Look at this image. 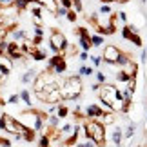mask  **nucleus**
<instances>
[{
    "label": "nucleus",
    "instance_id": "b1692460",
    "mask_svg": "<svg viewBox=\"0 0 147 147\" xmlns=\"http://www.w3.org/2000/svg\"><path fill=\"white\" fill-rule=\"evenodd\" d=\"M51 145V138L49 134H42L40 140H38V147H49Z\"/></svg>",
    "mask_w": 147,
    "mask_h": 147
},
{
    "label": "nucleus",
    "instance_id": "f704fd0d",
    "mask_svg": "<svg viewBox=\"0 0 147 147\" xmlns=\"http://www.w3.org/2000/svg\"><path fill=\"white\" fill-rule=\"evenodd\" d=\"M18 100H20V94H11V96H9V100H7V104L15 105V104H18Z\"/></svg>",
    "mask_w": 147,
    "mask_h": 147
},
{
    "label": "nucleus",
    "instance_id": "de8ad7c7",
    "mask_svg": "<svg viewBox=\"0 0 147 147\" xmlns=\"http://www.w3.org/2000/svg\"><path fill=\"white\" fill-rule=\"evenodd\" d=\"M55 2H58V0H55Z\"/></svg>",
    "mask_w": 147,
    "mask_h": 147
},
{
    "label": "nucleus",
    "instance_id": "c03bdc74",
    "mask_svg": "<svg viewBox=\"0 0 147 147\" xmlns=\"http://www.w3.org/2000/svg\"><path fill=\"white\" fill-rule=\"evenodd\" d=\"M140 60H142V64L147 62V49H142V55H140Z\"/></svg>",
    "mask_w": 147,
    "mask_h": 147
},
{
    "label": "nucleus",
    "instance_id": "aec40b11",
    "mask_svg": "<svg viewBox=\"0 0 147 147\" xmlns=\"http://www.w3.org/2000/svg\"><path fill=\"white\" fill-rule=\"evenodd\" d=\"M93 67H89V65H82L80 69H78V76H91L93 75Z\"/></svg>",
    "mask_w": 147,
    "mask_h": 147
},
{
    "label": "nucleus",
    "instance_id": "e433bc0d",
    "mask_svg": "<svg viewBox=\"0 0 147 147\" xmlns=\"http://www.w3.org/2000/svg\"><path fill=\"white\" fill-rule=\"evenodd\" d=\"M5 116H7V113H4L0 116V131H5Z\"/></svg>",
    "mask_w": 147,
    "mask_h": 147
},
{
    "label": "nucleus",
    "instance_id": "20e7f679",
    "mask_svg": "<svg viewBox=\"0 0 147 147\" xmlns=\"http://www.w3.org/2000/svg\"><path fill=\"white\" fill-rule=\"evenodd\" d=\"M120 53H122V51L118 49L116 46H107V47L104 49V56H102V58H104L105 64L115 65V64H116V58L120 56Z\"/></svg>",
    "mask_w": 147,
    "mask_h": 147
},
{
    "label": "nucleus",
    "instance_id": "7ed1b4c3",
    "mask_svg": "<svg viewBox=\"0 0 147 147\" xmlns=\"http://www.w3.org/2000/svg\"><path fill=\"white\" fill-rule=\"evenodd\" d=\"M49 42L51 44H55L56 47H58L60 53H64V51L67 49V38L64 36V33L58 31V29H55L53 33H51V38H49Z\"/></svg>",
    "mask_w": 147,
    "mask_h": 147
},
{
    "label": "nucleus",
    "instance_id": "f03ea898",
    "mask_svg": "<svg viewBox=\"0 0 147 147\" xmlns=\"http://www.w3.org/2000/svg\"><path fill=\"white\" fill-rule=\"evenodd\" d=\"M84 131H86V136L89 140L96 144H104L105 142V125L100 120H89L84 125Z\"/></svg>",
    "mask_w": 147,
    "mask_h": 147
},
{
    "label": "nucleus",
    "instance_id": "0eeeda50",
    "mask_svg": "<svg viewBox=\"0 0 147 147\" xmlns=\"http://www.w3.org/2000/svg\"><path fill=\"white\" fill-rule=\"evenodd\" d=\"M78 46L82 51H89L91 46V35H78Z\"/></svg>",
    "mask_w": 147,
    "mask_h": 147
},
{
    "label": "nucleus",
    "instance_id": "a19ab883",
    "mask_svg": "<svg viewBox=\"0 0 147 147\" xmlns=\"http://www.w3.org/2000/svg\"><path fill=\"white\" fill-rule=\"evenodd\" d=\"M91 60H93V64L96 65V67L102 64V62H104V58H102V56H91Z\"/></svg>",
    "mask_w": 147,
    "mask_h": 147
},
{
    "label": "nucleus",
    "instance_id": "39448f33",
    "mask_svg": "<svg viewBox=\"0 0 147 147\" xmlns=\"http://www.w3.org/2000/svg\"><path fill=\"white\" fill-rule=\"evenodd\" d=\"M105 109L102 105H98V104H89L87 107H86V116L89 118V120H100L102 116L105 115Z\"/></svg>",
    "mask_w": 147,
    "mask_h": 147
},
{
    "label": "nucleus",
    "instance_id": "a211bd4d",
    "mask_svg": "<svg viewBox=\"0 0 147 147\" xmlns=\"http://www.w3.org/2000/svg\"><path fill=\"white\" fill-rule=\"evenodd\" d=\"M35 134H36L35 129L26 127V131H24V140H26V142H33V140H35Z\"/></svg>",
    "mask_w": 147,
    "mask_h": 147
},
{
    "label": "nucleus",
    "instance_id": "2eb2a0df",
    "mask_svg": "<svg viewBox=\"0 0 147 147\" xmlns=\"http://www.w3.org/2000/svg\"><path fill=\"white\" fill-rule=\"evenodd\" d=\"M31 58L35 60V62H42V60H46V51H40L38 47L33 49V53H31Z\"/></svg>",
    "mask_w": 147,
    "mask_h": 147
},
{
    "label": "nucleus",
    "instance_id": "ddd939ff",
    "mask_svg": "<svg viewBox=\"0 0 147 147\" xmlns=\"http://www.w3.org/2000/svg\"><path fill=\"white\" fill-rule=\"evenodd\" d=\"M55 75H64V73L67 71V64H65V58H60V62L55 65Z\"/></svg>",
    "mask_w": 147,
    "mask_h": 147
},
{
    "label": "nucleus",
    "instance_id": "4be33fe9",
    "mask_svg": "<svg viewBox=\"0 0 147 147\" xmlns=\"http://www.w3.org/2000/svg\"><path fill=\"white\" fill-rule=\"evenodd\" d=\"M73 129H75V127H73L71 123H64V127L60 129V134H62V136H71V134H73Z\"/></svg>",
    "mask_w": 147,
    "mask_h": 147
},
{
    "label": "nucleus",
    "instance_id": "393cba45",
    "mask_svg": "<svg viewBox=\"0 0 147 147\" xmlns=\"http://www.w3.org/2000/svg\"><path fill=\"white\" fill-rule=\"evenodd\" d=\"M67 115H69V109H67L65 105H58V109H56V116L62 120V118H65Z\"/></svg>",
    "mask_w": 147,
    "mask_h": 147
},
{
    "label": "nucleus",
    "instance_id": "6e6552de",
    "mask_svg": "<svg viewBox=\"0 0 147 147\" xmlns=\"http://www.w3.org/2000/svg\"><path fill=\"white\" fill-rule=\"evenodd\" d=\"M111 140L116 147H122V140H123V131L122 127H115V131L111 133Z\"/></svg>",
    "mask_w": 147,
    "mask_h": 147
},
{
    "label": "nucleus",
    "instance_id": "4c0bfd02",
    "mask_svg": "<svg viewBox=\"0 0 147 147\" xmlns=\"http://www.w3.org/2000/svg\"><path fill=\"white\" fill-rule=\"evenodd\" d=\"M42 38H44V36H33L31 44H33V46H35V47H38V46H40V44H42Z\"/></svg>",
    "mask_w": 147,
    "mask_h": 147
},
{
    "label": "nucleus",
    "instance_id": "412c9836",
    "mask_svg": "<svg viewBox=\"0 0 147 147\" xmlns=\"http://www.w3.org/2000/svg\"><path fill=\"white\" fill-rule=\"evenodd\" d=\"M104 44V36L102 35H91V46L93 47H100Z\"/></svg>",
    "mask_w": 147,
    "mask_h": 147
},
{
    "label": "nucleus",
    "instance_id": "ea45409f",
    "mask_svg": "<svg viewBox=\"0 0 147 147\" xmlns=\"http://www.w3.org/2000/svg\"><path fill=\"white\" fill-rule=\"evenodd\" d=\"M118 20H122V22H127V13L125 11H118Z\"/></svg>",
    "mask_w": 147,
    "mask_h": 147
},
{
    "label": "nucleus",
    "instance_id": "4468645a",
    "mask_svg": "<svg viewBox=\"0 0 147 147\" xmlns=\"http://www.w3.org/2000/svg\"><path fill=\"white\" fill-rule=\"evenodd\" d=\"M18 94H20V100L24 102V104H26L27 107H31V105H33V102H31V93L27 91V89H22V91H20Z\"/></svg>",
    "mask_w": 147,
    "mask_h": 147
},
{
    "label": "nucleus",
    "instance_id": "f3484780",
    "mask_svg": "<svg viewBox=\"0 0 147 147\" xmlns=\"http://www.w3.org/2000/svg\"><path fill=\"white\" fill-rule=\"evenodd\" d=\"M60 58H64V56H62V55H53V56H51V58H49V64H47V71H53L55 65L60 62Z\"/></svg>",
    "mask_w": 147,
    "mask_h": 147
},
{
    "label": "nucleus",
    "instance_id": "79ce46f5",
    "mask_svg": "<svg viewBox=\"0 0 147 147\" xmlns=\"http://www.w3.org/2000/svg\"><path fill=\"white\" fill-rule=\"evenodd\" d=\"M15 4V0H0V5L2 7H9V5H13Z\"/></svg>",
    "mask_w": 147,
    "mask_h": 147
},
{
    "label": "nucleus",
    "instance_id": "bb28decb",
    "mask_svg": "<svg viewBox=\"0 0 147 147\" xmlns=\"http://www.w3.org/2000/svg\"><path fill=\"white\" fill-rule=\"evenodd\" d=\"M47 125L56 129V127L60 125V118H58V116H47Z\"/></svg>",
    "mask_w": 147,
    "mask_h": 147
},
{
    "label": "nucleus",
    "instance_id": "09e8293b",
    "mask_svg": "<svg viewBox=\"0 0 147 147\" xmlns=\"http://www.w3.org/2000/svg\"><path fill=\"white\" fill-rule=\"evenodd\" d=\"M2 147H4V145H2Z\"/></svg>",
    "mask_w": 147,
    "mask_h": 147
},
{
    "label": "nucleus",
    "instance_id": "9d476101",
    "mask_svg": "<svg viewBox=\"0 0 147 147\" xmlns=\"http://www.w3.org/2000/svg\"><path fill=\"white\" fill-rule=\"evenodd\" d=\"M36 76H38V71H36V69H27L24 75H22L20 80H22V84H31Z\"/></svg>",
    "mask_w": 147,
    "mask_h": 147
},
{
    "label": "nucleus",
    "instance_id": "5701e85b",
    "mask_svg": "<svg viewBox=\"0 0 147 147\" xmlns=\"http://www.w3.org/2000/svg\"><path fill=\"white\" fill-rule=\"evenodd\" d=\"M134 131H136V123H129V127L125 129V133H123V138H133Z\"/></svg>",
    "mask_w": 147,
    "mask_h": 147
},
{
    "label": "nucleus",
    "instance_id": "a18cd8bd",
    "mask_svg": "<svg viewBox=\"0 0 147 147\" xmlns=\"http://www.w3.org/2000/svg\"><path fill=\"white\" fill-rule=\"evenodd\" d=\"M102 4H111V2H116V0H100Z\"/></svg>",
    "mask_w": 147,
    "mask_h": 147
},
{
    "label": "nucleus",
    "instance_id": "c756f323",
    "mask_svg": "<svg viewBox=\"0 0 147 147\" xmlns=\"http://www.w3.org/2000/svg\"><path fill=\"white\" fill-rule=\"evenodd\" d=\"M67 11H69V9L62 7V5H56V9H55V16H56V18H62V16H65V15H67Z\"/></svg>",
    "mask_w": 147,
    "mask_h": 147
},
{
    "label": "nucleus",
    "instance_id": "7c9ffc66",
    "mask_svg": "<svg viewBox=\"0 0 147 147\" xmlns=\"http://www.w3.org/2000/svg\"><path fill=\"white\" fill-rule=\"evenodd\" d=\"M94 75H96V82H98V84H105V80H107L105 73H102V71H96Z\"/></svg>",
    "mask_w": 147,
    "mask_h": 147
},
{
    "label": "nucleus",
    "instance_id": "49530a36",
    "mask_svg": "<svg viewBox=\"0 0 147 147\" xmlns=\"http://www.w3.org/2000/svg\"><path fill=\"white\" fill-rule=\"evenodd\" d=\"M145 2H147V0H142V4H145Z\"/></svg>",
    "mask_w": 147,
    "mask_h": 147
},
{
    "label": "nucleus",
    "instance_id": "f257e3e1",
    "mask_svg": "<svg viewBox=\"0 0 147 147\" xmlns=\"http://www.w3.org/2000/svg\"><path fill=\"white\" fill-rule=\"evenodd\" d=\"M82 93V80L80 76H69L65 78L64 86L60 87V94H62V100H75L80 96Z\"/></svg>",
    "mask_w": 147,
    "mask_h": 147
},
{
    "label": "nucleus",
    "instance_id": "a878e982",
    "mask_svg": "<svg viewBox=\"0 0 147 147\" xmlns=\"http://www.w3.org/2000/svg\"><path fill=\"white\" fill-rule=\"evenodd\" d=\"M29 4H31V0H15V5H16L18 11H24Z\"/></svg>",
    "mask_w": 147,
    "mask_h": 147
},
{
    "label": "nucleus",
    "instance_id": "72a5a7b5",
    "mask_svg": "<svg viewBox=\"0 0 147 147\" xmlns=\"http://www.w3.org/2000/svg\"><path fill=\"white\" fill-rule=\"evenodd\" d=\"M73 2V9L76 11V13H80L82 11V0H71Z\"/></svg>",
    "mask_w": 147,
    "mask_h": 147
},
{
    "label": "nucleus",
    "instance_id": "cd10ccee",
    "mask_svg": "<svg viewBox=\"0 0 147 147\" xmlns=\"http://www.w3.org/2000/svg\"><path fill=\"white\" fill-rule=\"evenodd\" d=\"M129 42H133L136 47H142V38H140V35H138V33H133V35H131V38H129Z\"/></svg>",
    "mask_w": 147,
    "mask_h": 147
},
{
    "label": "nucleus",
    "instance_id": "c85d7f7f",
    "mask_svg": "<svg viewBox=\"0 0 147 147\" xmlns=\"http://www.w3.org/2000/svg\"><path fill=\"white\" fill-rule=\"evenodd\" d=\"M65 18L69 20V22H73V24H75V22L78 20V13H76L75 9H69V11H67V15H65Z\"/></svg>",
    "mask_w": 147,
    "mask_h": 147
},
{
    "label": "nucleus",
    "instance_id": "9b49d317",
    "mask_svg": "<svg viewBox=\"0 0 147 147\" xmlns=\"http://www.w3.org/2000/svg\"><path fill=\"white\" fill-rule=\"evenodd\" d=\"M60 100H62L60 87H58V89H55V91H51V93H47V98H46V102H49V104H56V102H60Z\"/></svg>",
    "mask_w": 147,
    "mask_h": 147
},
{
    "label": "nucleus",
    "instance_id": "473e14b6",
    "mask_svg": "<svg viewBox=\"0 0 147 147\" xmlns=\"http://www.w3.org/2000/svg\"><path fill=\"white\" fill-rule=\"evenodd\" d=\"M98 144L96 142H93V140H89V142H84V144H76V145H73V147H96Z\"/></svg>",
    "mask_w": 147,
    "mask_h": 147
},
{
    "label": "nucleus",
    "instance_id": "dca6fc26",
    "mask_svg": "<svg viewBox=\"0 0 147 147\" xmlns=\"http://www.w3.org/2000/svg\"><path fill=\"white\" fill-rule=\"evenodd\" d=\"M129 62H131V58H129V56H127L125 53H120V56L116 58V64H115V65H120L122 69H123V67H125V65L129 64Z\"/></svg>",
    "mask_w": 147,
    "mask_h": 147
},
{
    "label": "nucleus",
    "instance_id": "f8f14e48",
    "mask_svg": "<svg viewBox=\"0 0 147 147\" xmlns=\"http://www.w3.org/2000/svg\"><path fill=\"white\" fill-rule=\"evenodd\" d=\"M116 80H118V82H123V84H129L133 78H131V75H129L125 69H122V71L116 73Z\"/></svg>",
    "mask_w": 147,
    "mask_h": 147
},
{
    "label": "nucleus",
    "instance_id": "6ab92c4d",
    "mask_svg": "<svg viewBox=\"0 0 147 147\" xmlns=\"http://www.w3.org/2000/svg\"><path fill=\"white\" fill-rule=\"evenodd\" d=\"M29 5H31V4H29ZM42 9H44L42 5H35V4H33V5H31V15L35 16L36 20H40V16H42Z\"/></svg>",
    "mask_w": 147,
    "mask_h": 147
},
{
    "label": "nucleus",
    "instance_id": "423d86ee",
    "mask_svg": "<svg viewBox=\"0 0 147 147\" xmlns=\"http://www.w3.org/2000/svg\"><path fill=\"white\" fill-rule=\"evenodd\" d=\"M7 56L11 60H16V58H22L24 56V53H22V47H20V44L18 42H9L7 44Z\"/></svg>",
    "mask_w": 147,
    "mask_h": 147
},
{
    "label": "nucleus",
    "instance_id": "37998d69",
    "mask_svg": "<svg viewBox=\"0 0 147 147\" xmlns=\"http://www.w3.org/2000/svg\"><path fill=\"white\" fill-rule=\"evenodd\" d=\"M78 58H80L82 62H86V60H89V58H91V56H89V55H87V51H82V53H80V55H78Z\"/></svg>",
    "mask_w": 147,
    "mask_h": 147
},
{
    "label": "nucleus",
    "instance_id": "c9c22d12",
    "mask_svg": "<svg viewBox=\"0 0 147 147\" xmlns=\"http://www.w3.org/2000/svg\"><path fill=\"white\" fill-rule=\"evenodd\" d=\"M100 13H102V15H109V13H111V5H109V4H104V5L100 7Z\"/></svg>",
    "mask_w": 147,
    "mask_h": 147
},
{
    "label": "nucleus",
    "instance_id": "2f4dec72",
    "mask_svg": "<svg viewBox=\"0 0 147 147\" xmlns=\"http://www.w3.org/2000/svg\"><path fill=\"white\" fill-rule=\"evenodd\" d=\"M58 5H62V7H65V9H73L71 0H58Z\"/></svg>",
    "mask_w": 147,
    "mask_h": 147
},
{
    "label": "nucleus",
    "instance_id": "58836bf2",
    "mask_svg": "<svg viewBox=\"0 0 147 147\" xmlns=\"http://www.w3.org/2000/svg\"><path fill=\"white\" fill-rule=\"evenodd\" d=\"M35 36H44V29H42V26H35Z\"/></svg>",
    "mask_w": 147,
    "mask_h": 147
},
{
    "label": "nucleus",
    "instance_id": "1a4fd4ad",
    "mask_svg": "<svg viewBox=\"0 0 147 147\" xmlns=\"http://www.w3.org/2000/svg\"><path fill=\"white\" fill-rule=\"evenodd\" d=\"M11 35H13V42H26L27 40L26 29H20V27H15V29L11 31Z\"/></svg>",
    "mask_w": 147,
    "mask_h": 147
}]
</instances>
